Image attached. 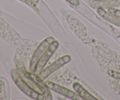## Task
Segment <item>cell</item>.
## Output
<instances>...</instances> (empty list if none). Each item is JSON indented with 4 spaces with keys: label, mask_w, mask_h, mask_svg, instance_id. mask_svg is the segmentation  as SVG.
Here are the masks:
<instances>
[{
    "label": "cell",
    "mask_w": 120,
    "mask_h": 100,
    "mask_svg": "<svg viewBox=\"0 0 120 100\" xmlns=\"http://www.w3.org/2000/svg\"><path fill=\"white\" fill-rule=\"evenodd\" d=\"M98 14L105 21H108L110 23L112 24L117 27H120V18H117L114 15H111L108 11H106L104 9L101 8H98L97 9Z\"/></svg>",
    "instance_id": "9c48e42d"
},
{
    "label": "cell",
    "mask_w": 120,
    "mask_h": 100,
    "mask_svg": "<svg viewBox=\"0 0 120 100\" xmlns=\"http://www.w3.org/2000/svg\"><path fill=\"white\" fill-rule=\"evenodd\" d=\"M89 4L91 7L96 9L98 8H101L104 9H109L120 6V0H107L103 1L89 0Z\"/></svg>",
    "instance_id": "52a82bcc"
},
{
    "label": "cell",
    "mask_w": 120,
    "mask_h": 100,
    "mask_svg": "<svg viewBox=\"0 0 120 100\" xmlns=\"http://www.w3.org/2000/svg\"><path fill=\"white\" fill-rule=\"evenodd\" d=\"M59 45V43L56 40L53 41L49 45V47L45 50V51L43 52V54L39 58L38 61L37 62L35 68H34L33 73L35 75H38L44 69L45 67L46 66V64L48 63L49 60H50V58L52 56L54 53L57 50Z\"/></svg>",
    "instance_id": "277c9868"
},
{
    "label": "cell",
    "mask_w": 120,
    "mask_h": 100,
    "mask_svg": "<svg viewBox=\"0 0 120 100\" xmlns=\"http://www.w3.org/2000/svg\"><path fill=\"white\" fill-rule=\"evenodd\" d=\"M71 56L69 55H64V56L59 58L50 65L43 69L38 75H36V80L39 82L43 81L48 76L52 74L54 72L60 68L61 67L64 66L66 64L69 63L71 61Z\"/></svg>",
    "instance_id": "3957f363"
},
{
    "label": "cell",
    "mask_w": 120,
    "mask_h": 100,
    "mask_svg": "<svg viewBox=\"0 0 120 100\" xmlns=\"http://www.w3.org/2000/svg\"><path fill=\"white\" fill-rule=\"evenodd\" d=\"M108 12L111 15L120 18V9H116L114 8H110L108 9Z\"/></svg>",
    "instance_id": "7c38bea8"
},
{
    "label": "cell",
    "mask_w": 120,
    "mask_h": 100,
    "mask_svg": "<svg viewBox=\"0 0 120 100\" xmlns=\"http://www.w3.org/2000/svg\"><path fill=\"white\" fill-rule=\"evenodd\" d=\"M73 88L75 91L81 96L83 100H98L97 98L90 94L89 91L86 90L84 88L82 87V85L79 82H74L73 84Z\"/></svg>",
    "instance_id": "ba28073f"
},
{
    "label": "cell",
    "mask_w": 120,
    "mask_h": 100,
    "mask_svg": "<svg viewBox=\"0 0 120 100\" xmlns=\"http://www.w3.org/2000/svg\"><path fill=\"white\" fill-rule=\"evenodd\" d=\"M45 86L49 89L55 92L63 95L65 97L73 100H83V99L76 92L71 89L60 85L57 83H55L50 81H46L44 83Z\"/></svg>",
    "instance_id": "5b68a950"
},
{
    "label": "cell",
    "mask_w": 120,
    "mask_h": 100,
    "mask_svg": "<svg viewBox=\"0 0 120 100\" xmlns=\"http://www.w3.org/2000/svg\"><path fill=\"white\" fill-rule=\"evenodd\" d=\"M94 1H107V0H94Z\"/></svg>",
    "instance_id": "5bb4252c"
},
{
    "label": "cell",
    "mask_w": 120,
    "mask_h": 100,
    "mask_svg": "<svg viewBox=\"0 0 120 100\" xmlns=\"http://www.w3.org/2000/svg\"><path fill=\"white\" fill-rule=\"evenodd\" d=\"M5 83L2 81L0 80V100L5 99Z\"/></svg>",
    "instance_id": "8fae6325"
},
{
    "label": "cell",
    "mask_w": 120,
    "mask_h": 100,
    "mask_svg": "<svg viewBox=\"0 0 120 100\" xmlns=\"http://www.w3.org/2000/svg\"><path fill=\"white\" fill-rule=\"evenodd\" d=\"M66 1L69 2L70 4L74 6H77L80 4L79 0H66Z\"/></svg>",
    "instance_id": "4fadbf2b"
},
{
    "label": "cell",
    "mask_w": 120,
    "mask_h": 100,
    "mask_svg": "<svg viewBox=\"0 0 120 100\" xmlns=\"http://www.w3.org/2000/svg\"><path fill=\"white\" fill-rule=\"evenodd\" d=\"M107 73L111 77L116 79V80H120V72L112 70V69H109Z\"/></svg>",
    "instance_id": "30bf717a"
},
{
    "label": "cell",
    "mask_w": 120,
    "mask_h": 100,
    "mask_svg": "<svg viewBox=\"0 0 120 100\" xmlns=\"http://www.w3.org/2000/svg\"><path fill=\"white\" fill-rule=\"evenodd\" d=\"M55 38L52 36H49V37L46 38L45 40H43L42 42H41L38 48L34 52V54L32 57L31 61L30 62V69L31 71H34V68H35V65H36V63L38 61L39 59L41 57V55L43 54L46 49H47L49 45L55 41Z\"/></svg>",
    "instance_id": "8992f818"
},
{
    "label": "cell",
    "mask_w": 120,
    "mask_h": 100,
    "mask_svg": "<svg viewBox=\"0 0 120 100\" xmlns=\"http://www.w3.org/2000/svg\"><path fill=\"white\" fill-rule=\"evenodd\" d=\"M16 67H17L18 72L20 74L21 77L33 89H34L35 91L38 92V93L43 94L45 96V100H52V96L50 91L48 90V88L47 87L43 88L39 84L37 83V82L34 80L31 75L27 71L24 65L22 62L18 64Z\"/></svg>",
    "instance_id": "6da1fadb"
},
{
    "label": "cell",
    "mask_w": 120,
    "mask_h": 100,
    "mask_svg": "<svg viewBox=\"0 0 120 100\" xmlns=\"http://www.w3.org/2000/svg\"><path fill=\"white\" fill-rule=\"evenodd\" d=\"M11 74L12 80L16 85V86L26 95L34 100H45L44 95L38 93L33 89L21 77L20 74L18 72L17 69H13L11 71Z\"/></svg>",
    "instance_id": "7a4b0ae2"
}]
</instances>
